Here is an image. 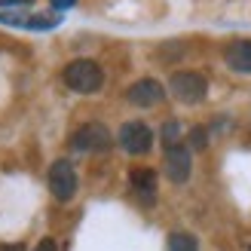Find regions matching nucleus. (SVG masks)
<instances>
[{
    "instance_id": "obj_9",
    "label": "nucleus",
    "mask_w": 251,
    "mask_h": 251,
    "mask_svg": "<svg viewBox=\"0 0 251 251\" xmlns=\"http://www.w3.org/2000/svg\"><path fill=\"white\" fill-rule=\"evenodd\" d=\"M0 22L16 25V28H37V31H49L58 25L55 16H22V12H0Z\"/></svg>"
},
{
    "instance_id": "obj_3",
    "label": "nucleus",
    "mask_w": 251,
    "mask_h": 251,
    "mask_svg": "<svg viewBox=\"0 0 251 251\" xmlns=\"http://www.w3.org/2000/svg\"><path fill=\"white\" fill-rule=\"evenodd\" d=\"M49 190L58 202H71L74 193H77V169H74L71 159H55L49 166Z\"/></svg>"
},
{
    "instance_id": "obj_11",
    "label": "nucleus",
    "mask_w": 251,
    "mask_h": 251,
    "mask_svg": "<svg viewBox=\"0 0 251 251\" xmlns=\"http://www.w3.org/2000/svg\"><path fill=\"white\" fill-rule=\"evenodd\" d=\"M169 251H199V242L193 233H172L169 236Z\"/></svg>"
},
{
    "instance_id": "obj_18",
    "label": "nucleus",
    "mask_w": 251,
    "mask_h": 251,
    "mask_svg": "<svg viewBox=\"0 0 251 251\" xmlns=\"http://www.w3.org/2000/svg\"><path fill=\"white\" fill-rule=\"evenodd\" d=\"M248 251H251V248H248Z\"/></svg>"
},
{
    "instance_id": "obj_12",
    "label": "nucleus",
    "mask_w": 251,
    "mask_h": 251,
    "mask_svg": "<svg viewBox=\"0 0 251 251\" xmlns=\"http://www.w3.org/2000/svg\"><path fill=\"white\" fill-rule=\"evenodd\" d=\"M178 135H181V123L178 120H169L166 126H162V141H166V144H175Z\"/></svg>"
},
{
    "instance_id": "obj_17",
    "label": "nucleus",
    "mask_w": 251,
    "mask_h": 251,
    "mask_svg": "<svg viewBox=\"0 0 251 251\" xmlns=\"http://www.w3.org/2000/svg\"><path fill=\"white\" fill-rule=\"evenodd\" d=\"M0 251H25V245H19V242H6V245H0Z\"/></svg>"
},
{
    "instance_id": "obj_13",
    "label": "nucleus",
    "mask_w": 251,
    "mask_h": 251,
    "mask_svg": "<svg viewBox=\"0 0 251 251\" xmlns=\"http://www.w3.org/2000/svg\"><path fill=\"white\" fill-rule=\"evenodd\" d=\"M205 141H208V138H205L202 129H193V132H190V147H193V150H202Z\"/></svg>"
},
{
    "instance_id": "obj_15",
    "label": "nucleus",
    "mask_w": 251,
    "mask_h": 251,
    "mask_svg": "<svg viewBox=\"0 0 251 251\" xmlns=\"http://www.w3.org/2000/svg\"><path fill=\"white\" fill-rule=\"evenodd\" d=\"M49 3H52L55 9H71L74 3H77V0H49Z\"/></svg>"
},
{
    "instance_id": "obj_6",
    "label": "nucleus",
    "mask_w": 251,
    "mask_h": 251,
    "mask_svg": "<svg viewBox=\"0 0 251 251\" xmlns=\"http://www.w3.org/2000/svg\"><path fill=\"white\" fill-rule=\"evenodd\" d=\"M190 169H193L190 147H187L184 141L166 144V175H169V181H175V184H184L187 178H190Z\"/></svg>"
},
{
    "instance_id": "obj_10",
    "label": "nucleus",
    "mask_w": 251,
    "mask_h": 251,
    "mask_svg": "<svg viewBox=\"0 0 251 251\" xmlns=\"http://www.w3.org/2000/svg\"><path fill=\"white\" fill-rule=\"evenodd\" d=\"M227 65L236 74H251V40H236L227 49Z\"/></svg>"
},
{
    "instance_id": "obj_4",
    "label": "nucleus",
    "mask_w": 251,
    "mask_h": 251,
    "mask_svg": "<svg viewBox=\"0 0 251 251\" xmlns=\"http://www.w3.org/2000/svg\"><path fill=\"white\" fill-rule=\"evenodd\" d=\"M71 147L77 153H101L110 147V132L104 123H86L71 135Z\"/></svg>"
},
{
    "instance_id": "obj_16",
    "label": "nucleus",
    "mask_w": 251,
    "mask_h": 251,
    "mask_svg": "<svg viewBox=\"0 0 251 251\" xmlns=\"http://www.w3.org/2000/svg\"><path fill=\"white\" fill-rule=\"evenodd\" d=\"M31 0H0V6H28Z\"/></svg>"
},
{
    "instance_id": "obj_1",
    "label": "nucleus",
    "mask_w": 251,
    "mask_h": 251,
    "mask_svg": "<svg viewBox=\"0 0 251 251\" xmlns=\"http://www.w3.org/2000/svg\"><path fill=\"white\" fill-rule=\"evenodd\" d=\"M65 83H68V89L80 92V95H92V92L101 89L104 71L92 58H74L71 65L65 68Z\"/></svg>"
},
{
    "instance_id": "obj_2",
    "label": "nucleus",
    "mask_w": 251,
    "mask_h": 251,
    "mask_svg": "<svg viewBox=\"0 0 251 251\" xmlns=\"http://www.w3.org/2000/svg\"><path fill=\"white\" fill-rule=\"evenodd\" d=\"M169 89H172V95L178 98V101H184V104H199L205 98V92H208V80L199 71H178L172 77Z\"/></svg>"
},
{
    "instance_id": "obj_5",
    "label": "nucleus",
    "mask_w": 251,
    "mask_h": 251,
    "mask_svg": "<svg viewBox=\"0 0 251 251\" xmlns=\"http://www.w3.org/2000/svg\"><path fill=\"white\" fill-rule=\"evenodd\" d=\"M120 147L126 153H132V156L147 153V150L153 147V132H150V126L141 123V120H129L120 129Z\"/></svg>"
},
{
    "instance_id": "obj_7",
    "label": "nucleus",
    "mask_w": 251,
    "mask_h": 251,
    "mask_svg": "<svg viewBox=\"0 0 251 251\" xmlns=\"http://www.w3.org/2000/svg\"><path fill=\"white\" fill-rule=\"evenodd\" d=\"M126 98H129L135 107H153V104H159L162 98H166V89H162L159 80L144 77V80H138V83H132L129 89H126Z\"/></svg>"
},
{
    "instance_id": "obj_14",
    "label": "nucleus",
    "mask_w": 251,
    "mask_h": 251,
    "mask_svg": "<svg viewBox=\"0 0 251 251\" xmlns=\"http://www.w3.org/2000/svg\"><path fill=\"white\" fill-rule=\"evenodd\" d=\"M34 251H58V242L55 239H40Z\"/></svg>"
},
{
    "instance_id": "obj_8",
    "label": "nucleus",
    "mask_w": 251,
    "mask_h": 251,
    "mask_svg": "<svg viewBox=\"0 0 251 251\" xmlns=\"http://www.w3.org/2000/svg\"><path fill=\"white\" fill-rule=\"evenodd\" d=\"M129 181H132L135 196L141 199L144 205H153V196H156V172L153 169H132Z\"/></svg>"
}]
</instances>
